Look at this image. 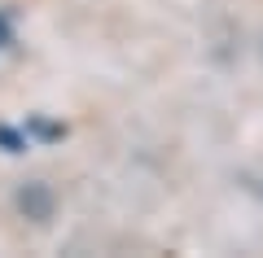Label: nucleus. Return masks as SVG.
<instances>
[{"instance_id": "1", "label": "nucleus", "mask_w": 263, "mask_h": 258, "mask_svg": "<svg viewBox=\"0 0 263 258\" xmlns=\"http://www.w3.org/2000/svg\"><path fill=\"white\" fill-rule=\"evenodd\" d=\"M5 39H9V27H5V22H0V44H5Z\"/></svg>"}]
</instances>
